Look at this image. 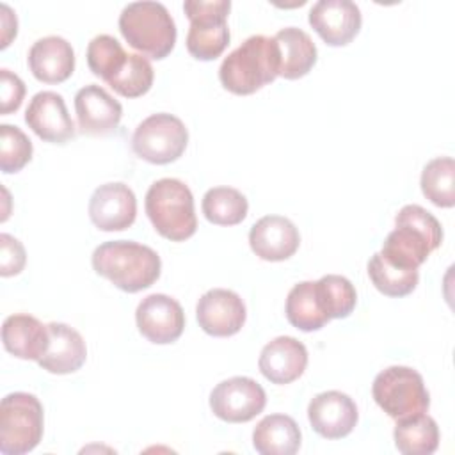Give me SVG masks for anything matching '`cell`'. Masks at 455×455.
<instances>
[{"mask_svg":"<svg viewBox=\"0 0 455 455\" xmlns=\"http://www.w3.org/2000/svg\"><path fill=\"white\" fill-rule=\"evenodd\" d=\"M443 242L439 220L419 204H405L395 217V229L382 242L380 256L393 267L419 268Z\"/></svg>","mask_w":455,"mask_h":455,"instance_id":"1","label":"cell"},{"mask_svg":"<svg viewBox=\"0 0 455 455\" xmlns=\"http://www.w3.org/2000/svg\"><path fill=\"white\" fill-rule=\"evenodd\" d=\"M91 263L96 274L128 293H137L155 284L162 270V259L156 251L133 240H110L98 245Z\"/></svg>","mask_w":455,"mask_h":455,"instance_id":"2","label":"cell"},{"mask_svg":"<svg viewBox=\"0 0 455 455\" xmlns=\"http://www.w3.org/2000/svg\"><path fill=\"white\" fill-rule=\"evenodd\" d=\"M279 76V48L274 37L256 34L224 57L219 80L233 94L247 96Z\"/></svg>","mask_w":455,"mask_h":455,"instance_id":"3","label":"cell"},{"mask_svg":"<svg viewBox=\"0 0 455 455\" xmlns=\"http://www.w3.org/2000/svg\"><path fill=\"white\" fill-rule=\"evenodd\" d=\"M117 25L132 48L155 60L165 59L176 44V23L160 2L142 0L124 5Z\"/></svg>","mask_w":455,"mask_h":455,"instance_id":"4","label":"cell"},{"mask_svg":"<svg viewBox=\"0 0 455 455\" xmlns=\"http://www.w3.org/2000/svg\"><path fill=\"white\" fill-rule=\"evenodd\" d=\"M144 206L156 233L171 242H183L197 229L194 196L181 180H156L146 192Z\"/></svg>","mask_w":455,"mask_h":455,"instance_id":"5","label":"cell"},{"mask_svg":"<svg viewBox=\"0 0 455 455\" xmlns=\"http://www.w3.org/2000/svg\"><path fill=\"white\" fill-rule=\"evenodd\" d=\"M44 428L43 405L37 396L23 391L9 393L0 403V451L23 455L32 451Z\"/></svg>","mask_w":455,"mask_h":455,"instance_id":"6","label":"cell"},{"mask_svg":"<svg viewBox=\"0 0 455 455\" xmlns=\"http://www.w3.org/2000/svg\"><path fill=\"white\" fill-rule=\"evenodd\" d=\"M375 403L393 419L427 412L430 395L423 377L409 366H389L377 373L371 384Z\"/></svg>","mask_w":455,"mask_h":455,"instance_id":"7","label":"cell"},{"mask_svg":"<svg viewBox=\"0 0 455 455\" xmlns=\"http://www.w3.org/2000/svg\"><path fill=\"white\" fill-rule=\"evenodd\" d=\"M229 0H187L183 11L190 20L187 50L197 60L217 59L229 44Z\"/></svg>","mask_w":455,"mask_h":455,"instance_id":"8","label":"cell"},{"mask_svg":"<svg viewBox=\"0 0 455 455\" xmlns=\"http://www.w3.org/2000/svg\"><path fill=\"white\" fill-rule=\"evenodd\" d=\"M188 142V130L183 121L172 114L158 112L137 124L132 135L133 153L156 165L178 160Z\"/></svg>","mask_w":455,"mask_h":455,"instance_id":"9","label":"cell"},{"mask_svg":"<svg viewBox=\"0 0 455 455\" xmlns=\"http://www.w3.org/2000/svg\"><path fill=\"white\" fill-rule=\"evenodd\" d=\"M265 389L251 377L226 379L210 393L212 412L228 423L251 421L265 409Z\"/></svg>","mask_w":455,"mask_h":455,"instance_id":"10","label":"cell"},{"mask_svg":"<svg viewBox=\"0 0 455 455\" xmlns=\"http://www.w3.org/2000/svg\"><path fill=\"white\" fill-rule=\"evenodd\" d=\"M135 322L139 332L148 341L169 345L181 336L185 329V313L176 299L165 293H151L139 302Z\"/></svg>","mask_w":455,"mask_h":455,"instance_id":"11","label":"cell"},{"mask_svg":"<svg viewBox=\"0 0 455 455\" xmlns=\"http://www.w3.org/2000/svg\"><path fill=\"white\" fill-rule=\"evenodd\" d=\"M196 316L206 334L228 338L243 327L247 311L238 293L226 288H213L197 300Z\"/></svg>","mask_w":455,"mask_h":455,"instance_id":"12","label":"cell"},{"mask_svg":"<svg viewBox=\"0 0 455 455\" xmlns=\"http://www.w3.org/2000/svg\"><path fill=\"white\" fill-rule=\"evenodd\" d=\"M89 217L101 231H123L135 222L137 197L121 181L100 185L89 199Z\"/></svg>","mask_w":455,"mask_h":455,"instance_id":"13","label":"cell"},{"mask_svg":"<svg viewBox=\"0 0 455 455\" xmlns=\"http://www.w3.org/2000/svg\"><path fill=\"white\" fill-rule=\"evenodd\" d=\"M25 123L39 139L53 144H64L76 133L66 101L55 91H41L32 96L25 110Z\"/></svg>","mask_w":455,"mask_h":455,"instance_id":"14","label":"cell"},{"mask_svg":"<svg viewBox=\"0 0 455 455\" xmlns=\"http://www.w3.org/2000/svg\"><path fill=\"white\" fill-rule=\"evenodd\" d=\"M311 428L325 439L347 437L357 425L359 412L355 402L341 391L318 393L307 405Z\"/></svg>","mask_w":455,"mask_h":455,"instance_id":"15","label":"cell"},{"mask_svg":"<svg viewBox=\"0 0 455 455\" xmlns=\"http://www.w3.org/2000/svg\"><path fill=\"white\" fill-rule=\"evenodd\" d=\"M307 20L329 46L348 44L363 23L359 7L350 0H320L309 9Z\"/></svg>","mask_w":455,"mask_h":455,"instance_id":"16","label":"cell"},{"mask_svg":"<svg viewBox=\"0 0 455 455\" xmlns=\"http://www.w3.org/2000/svg\"><path fill=\"white\" fill-rule=\"evenodd\" d=\"M75 112L80 132L92 137L116 132L123 117L121 103L98 84H89L75 94Z\"/></svg>","mask_w":455,"mask_h":455,"instance_id":"17","label":"cell"},{"mask_svg":"<svg viewBox=\"0 0 455 455\" xmlns=\"http://www.w3.org/2000/svg\"><path fill=\"white\" fill-rule=\"evenodd\" d=\"M249 245L259 259L284 261L297 252L300 235L290 219L265 215L252 224L249 231Z\"/></svg>","mask_w":455,"mask_h":455,"instance_id":"18","label":"cell"},{"mask_svg":"<svg viewBox=\"0 0 455 455\" xmlns=\"http://www.w3.org/2000/svg\"><path fill=\"white\" fill-rule=\"evenodd\" d=\"M259 371L272 384H290L297 380L307 366V350L293 336H277L268 341L259 354Z\"/></svg>","mask_w":455,"mask_h":455,"instance_id":"19","label":"cell"},{"mask_svg":"<svg viewBox=\"0 0 455 455\" xmlns=\"http://www.w3.org/2000/svg\"><path fill=\"white\" fill-rule=\"evenodd\" d=\"M27 60L32 75L44 84H60L75 71L73 46L60 36L37 39L30 46Z\"/></svg>","mask_w":455,"mask_h":455,"instance_id":"20","label":"cell"},{"mask_svg":"<svg viewBox=\"0 0 455 455\" xmlns=\"http://www.w3.org/2000/svg\"><path fill=\"white\" fill-rule=\"evenodd\" d=\"M48 332L50 343L43 357L37 361L39 366L55 375H66L80 370L87 359V347L82 334L60 322H50Z\"/></svg>","mask_w":455,"mask_h":455,"instance_id":"21","label":"cell"},{"mask_svg":"<svg viewBox=\"0 0 455 455\" xmlns=\"http://www.w3.org/2000/svg\"><path fill=\"white\" fill-rule=\"evenodd\" d=\"M2 341L9 354L25 361H39L48 348L50 332L36 316L16 313L2 323Z\"/></svg>","mask_w":455,"mask_h":455,"instance_id":"22","label":"cell"},{"mask_svg":"<svg viewBox=\"0 0 455 455\" xmlns=\"http://www.w3.org/2000/svg\"><path fill=\"white\" fill-rule=\"evenodd\" d=\"M279 48V76L302 78L316 62V46L307 32L297 27L281 28L274 36Z\"/></svg>","mask_w":455,"mask_h":455,"instance_id":"23","label":"cell"},{"mask_svg":"<svg viewBox=\"0 0 455 455\" xmlns=\"http://www.w3.org/2000/svg\"><path fill=\"white\" fill-rule=\"evenodd\" d=\"M300 441L299 425L286 414L265 416L252 432V446L261 455H293L299 451Z\"/></svg>","mask_w":455,"mask_h":455,"instance_id":"24","label":"cell"},{"mask_svg":"<svg viewBox=\"0 0 455 455\" xmlns=\"http://www.w3.org/2000/svg\"><path fill=\"white\" fill-rule=\"evenodd\" d=\"M395 446L403 455H430L439 446V427L425 412L396 419Z\"/></svg>","mask_w":455,"mask_h":455,"instance_id":"25","label":"cell"},{"mask_svg":"<svg viewBox=\"0 0 455 455\" xmlns=\"http://www.w3.org/2000/svg\"><path fill=\"white\" fill-rule=\"evenodd\" d=\"M284 313L288 322L304 332L318 331L329 322V316L320 307L315 281H302L288 291Z\"/></svg>","mask_w":455,"mask_h":455,"instance_id":"26","label":"cell"},{"mask_svg":"<svg viewBox=\"0 0 455 455\" xmlns=\"http://www.w3.org/2000/svg\"><path fill=\"white\" fill-rule=\"evenodd\" d=\"M203 213L217 226H236L247 217V197L231 187H213L203 196Z\"/></svg>","mask_w":455,"mask_h":455,"instance_id":"27","label":"cell"},{"mask_svg":"<svg viewBox=\"0 0 455 455\" xmlns=\"http://www.w3.org/2000/svg\"><path fill=\"white\" fill-rule=\"evenodd\" d=\"M421 192L439 208L455 204V162L451 156L432 158L421 171Z\"/></svg>","mask_w":455,"mask_h":455,"instance_id":"28","label":"cell"},{"mask_svg":"<svg viewBox=\"0 0 455 455\" xmlns=\"http://www.w3.org/2000/svg\"><path fill=\"white\" fill-rule=\"evenodd\" d=\"M315 290L320 307L329 316V320L347 318L355 307L357 293L354 284L345 275H322L318 281H315Z\"/></svg>","mask_w":455,"mask_h":455,"instance_id":"29","label":"cell"},{"mask_svg":"<svg viewBox=\"0 0 455 455\" xmlns=\"http://www.w3.org/2000/svg\"><path fill=\"white\" fill-rule=\"evenodd\" d=\"M368 275L373 286L387 297H405L414 291L419 281L418 268L405 270L393 267L379 252H375L368 261Z\"/></svg>","mask_w":455,"mask_h":455,"instance_id":"30","label":"cell"},{"mask_svg":"<svg viewBox=\"0 0 455 455\" xmlns=\"http://www.w3.org/2000/svg\"><path fill=\"white\" fill-rule=\"evenodd\" d=\"M85 57L89 69L108 84L123 69L128 53L116 37L100 34L91 39Z\"/></svg>","mask_w":455,"mask_h":455,"instance_id":"31","label":"cell"},{"mask_svg":"<svg viewBox=\"0 0 455 455\" xmlns=\"http://www.w3.org/2000/svg\"><path fill=\"white\" fill-rule=\"evenodd\" d=\"M153 78L155 71L151 62L139 53H128L123 69L108 82V85L124 98H139L151 89Z\"/></svg>","mask_w":455,"mask_h":455,"instance_id":"32","label":"cell"},{"mask_svg":"<svg viewBox=\"0 0 455 455\" xmlns=\"http://www.w3.org/2000/svg\"><path fill=\"white\" fill-rule=\"evenodd\" d=\"M30 139L12 124H0V169L5 174L21 171L32 158Z\"/></svg>","mask_w":455,"mask_h":455,"instance_id":"33","label":"cell"},{"mask_svg":"<svg viewBox=\"0 0 455 455\" xmlns=\"http://www.w3.org/2000/svg\"><path fill=\"white\" fill-rule=\"evenodd\" d=\"M27 252L23 243L9 233L0 235V275H16L25 268Z\"/></svg>","mask_w":455,"mask_h":455,"instance_id":"34","label":"cell"},{"mask_svg":"<svg viewBox=\"0 0 455 455\" xmlns=\"http://www.w3.org/2000/svg\"><path fill=\"white\" fill-rule=\"evenodd\" d=\"M23 96H25L23 80L16 73L2 68L0 69V101H2L0 112H2V116L16 112L23 101Z\"/></svg>","mask_w":455,"mask_h":455,"instance_id":"35","label":"cell"},{"mask_svg":"<svg viewBox=\"0 0 455 455\" xmlns=\"http://www.w3.org/2000/svg\"><path fill=\"white\" fill-rule=\"evenodd\" d=\"M0 20H2V43H0V48H5L9 46L11 39L16 37V32H18V20H16V14L11 11V7L7 4H0Z\"/></svg>","mask_w":455,"mask_h":455,"instance_id":"36","label":"cell"}]
</instances>
